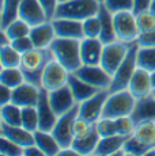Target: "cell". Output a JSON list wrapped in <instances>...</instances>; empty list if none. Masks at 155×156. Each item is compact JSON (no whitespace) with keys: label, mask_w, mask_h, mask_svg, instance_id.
I'll return each mask as SVG.
<instances>
[{"label":"cell","mask_w":155,"mask_h":156,"mask_svg":"<svg viewBox=\"0 0 155 156\" xmlns=\"http://www.w3.org/2000/svg\"><path fill=\"white\" fill-rule=\"evenodd\" d=\"M53 58L50 49H34L23 53L19 68L25 75L26 82L41 87V79L45 65Z\"/></svg>","instance_id":"obj_1"},{"label":"cell","mask_w":155,"mask_h":156,"mask_svg":"<svg viewBox=\"0 0 155 156\" xmlns=\"http://www.w3.org/2000/svg\"><path fill=\"white\" fill-rule=\"evenodd\" d=\"M80 41L82 40L56 37L49 48L53 57L60 61L70 72L76 71L80 65H83L80 57Z\"/></svg>","instance_id":"obj_2"},{"label":"cell","mask_w":155,"mask_h":156,"mask_svg":"<svg viewBox=\"0 0 155 156\" xmlns=\"http://www.w3.org/2000/svg\"><path fill=\"white\" fill-rule=\"evenodd\" d=\"M99 7L101 3L98 0H67L59 3L55 18H70L83 22L87 18L97 15Z\"/></svg>","instance_id":"obj_3"},{"label":"cell","mask_w":155,"mask_h":156,"mask_svg":"<svg viewBox=\"0 0 155 156\" xmlns=\"http://www.w3.org/2000/svg\"><path fill=\"white\" fill-rule=\"evenodd\" d=\"M136 105V98L128 88L110 92L103 106L102 117L105 118H118V117L131 115ZM101 117V118H102Z\"/></svg>","instance_id":"obj_4"},{"label":"cell","mask_w":155,"mask_h":156,"mask_svg":"<svg viewBox=\"0 0 155 156\" xmlns=\"http://www.w3.org/2000/svg\"><path fill=\"white\" fill-rule=\"evenodd\" d=\"M136 68H138V45H136V42H133L128 56L125 57V60L117 68V71L113 73V80L109 87V92L128 88Z\"/></svg>","instance_id":"obj_5"},{"label":"cell","mask_w":155,"mask_h":156,"mask_svg":"<svg viewBox=\"0 0 155 156\" xmlns=\"http://www.w3.org/2000/svg\"><path fill=\"white\" fill-rule=\"evenodd\" d=\"M131 46H132V44L123 42L120 40L110 44H105L103 45V52H102L99 65L113 76V73L117 71V68L120 67L121 62L128 56Z\"/></svg>","instance_id":"obj_6"},{"label":"cell","mask_w":155,"mask_h":156,"mask_svg":"<svg viewBox=\"0 0 155 156\" xmlns=\"http://www.w3.org/2000/svg\"><path fill=\"white\" fill-rule=\"evenodd\" d=\"M113 20H114L117 40L127 44L136 42L140 31L136 22V15L132 11H121V12L113 14Z\"/></svg>","instance_id":"obj_7"},{"label":"cell","mask_w":155,"mask_h":156,"mask_svg":"<svg viewBox=\"0 0 155 156\" xmlns=\"http://www.w3.org/2000/svg\"><path fill=\"white\" fill-rule=\"evenodd\" d=\"M71 72L61 64L60 61L53 57L49 62L45 65V69L42 72L41 79V88H45L46 91H53L60 87L65 86L68 83Z\"/></svg>","instance_id":"obj_8"},{"label":"cell","mask_w":155,"mask_h":156,"mask_svg":"<svg viewBox=\"0 0 155 156\" xmlns=\"http://www.w3.org/2000/svg\"><path fill=\"white\" fill-rule=\"evenodd\" d=\"M78 114H79V103L75 107H72L70 112L64 113L63 115L59 117L55 128L52 129V134L57 140V143L60 144L61 148H67V147L72 145L74 141L72 124L78 117Z\"/></svg>","instance_id":"obj_9"},{"label":"cell","mask_w":155,"mask_h":156,"mask_svg":"<svg viewBox=\"0 0 155 156\" xmlns=\"http://www.w3.org/2000/svg\"><path fill=\"white\" fill-rule=\"evenodd\" d=\"M74 73L97 90H109L113 80L112 75L101 65H80Z\"/></svg>","instance_id":"obj_10"},{"label":"cell","mask_w":155,"mask_h":156,"mask_svg":"<svg viewBox=\"0 0 155 156\" xmlns=\"http://www.w3.org/2000/svg\"><path fill=\"white\" fill-rule=\"evenodd\" d=\"M109 94V90H101L88 99L79 103V117H83L91 122H97L102 117L103 106H105Z\"/></svg>","instance_id":"obj_11"},{"label":"cell","mask_w":155,"mask_h":156,"mask_svg":"<svg viewBox=\"0 0 155 156\" xmlns=\"http://www.w3.org/2000/svg\"><path fill=\"white\" fill-rule=\"evenodd\" d=\"M48 97H49L50 106H52L53 112L56 113L57 117L70 112L72 107H75L78 105L68 84L63 86L57 90H53V91H48Z\"/></svg>","instance_id":"obj_12"},{"label":"cell","mask_w":155,"mask_h":156,"mask_svg":"<svg viewBox=\"0 0 155 156\" xmlns=\"http://www.w3.org/2000/svg\"><path fill=\"white\" fill-rule=\"evenodd\" d=\"M55 29L56 37L71 38V40H83V23L82 20L70 19V18H55L50 20Z\"/></svg>","instance_id":"obj_13"},{"label":"cell","mask_w":155,"mask_h":156,"mask_svg":"<svg viewBox=\"0 0 155 156\" xmlns=\"http://www.w3.org/2000/svg\"><path fill=\"white\" fill-rule=\"evenodd\" d=\"M18 18L27 22L31 27L49 20L40 0H22L18 11Z\"/></svg>","instance_id":"obj_14"},{"label":"cell","mask_w":155,"mask_h":156,"mask_svg":"<svg viewBox=\"0 0 155 156\" xmlns=\"http://www.w3.org/2000/svg\"><path fill=\"white\" fill-rule=\"evenodd\" d=\"M37 112H38V119H40V130L52 132L55 128L56 122H57L59 117L53 112L52 106H50L49 97H48V91L45 88H41L40 92V99L37 102Z\"/></svg>","instance_id":"obj_15"},{"label":"cell","mask_w":155,"mask_h":156,"mask_svg":"<svg viewBox=\"0 0 155 156\" xmlns=\"http://www.w3.org/2000/svg\"><path fill=\"white\" fill-rule=\"evenodd\" d=\"M103 44L99 38L85 37L80 41V57L83 65H99L103 52Z\"/></svg>","instance_id":"obj_16"},{"label":"cell","mask_w":155,"mask_h":156,"mask_svg":"<svg viewBox=\"0 0 155 156\" xmlns=\"http://www.w3.org/2000/svg\"><path fill=\"white\" fill-rule=\"evenodd\" d=\"M128 90L132 92V95L136 99L153 94L154 86H153V79H151V72L138 67L129 82Z\"/></svg>","instance_id":"obj_17"},{"label":"cell","mask_w":155,"mask_h":156,"mask_svg":"<svg viewBox=\"0 0 155 156\" xmlns=\"http://www.w3.org/2000/svg\"><path fill=\"white\" fill-rule=\"evenodd\" d=\"M0 136L7 137L8 140L23 147V148L35 144L34 133L25 129L22 125H8L4 122H0Z\"/></svg>","instance_id":"obj_18"},{"label":"cell","mask_w":155,"mask_h":156,"mask_svg":"<svg viewBox=\"0 0 155 156\" xmlns=\"http://www.w3.org/2000/svg\"><path fill=\"white\" fill-rule=\"evenodd\" d=\"M40 92H41V87L33 84V83L25 82L13 90V99H11V102L16 103L20 107L37 106V102L40 99Z\"/></svg>","instance_id":"obj_19"},{"label":"cell","mask_w":155,"mask_h":156,"mask_svg":"<svg viewBox=\"0 0 155 156\" xmlns=\"http://www.w3.org/2000/svg\"><path fill=\"white\" fill-rule=\"evenodd\" d=\"M30 38L37 49H49L52 42L56 40V33L50 20L33 26L30 30Z\"/></svg>","instance_id":"obj_20"},{"label":"cell","mask_w":155,"mask_h":156,"mask_svg":"<svg viewBox=\"0 0 155 156\" xmlns=\"http://www.w3.org/2000/svg\"><path fill=\"white\" fill-rule=\"evenodd\" d=\"M135 124L142 121H155V97L153 94L136 99V105L131 114Z\"/></svg>","instance_id":"obj_21"},{"label":"cell","mask_w":155,"mask_h":156,"mask_svg":"<svg viewBox=\"0 0 155 156\" xmlns=\"http://www.w3.org/2000/svg\"><path fill=\"white\" fill-rule=\"evenodd\" d=\"M128 137L124 136H109L101 137L97 144V148L94 151V155L98 156H110V155H125L124 144Z\"/></svg>","instance_id":"obj_22"},{"label":"cell","mask_w":155,"mask_h":156,"mask_svg":"<svg viewBox=\"0 0 155 156\" xmlns=\"http://www.w3.org/2000/svg\"><path fill=\"white\" fill-rule=\"evenodd\" d=\"M98 18H99V22H101L99 40L103 44H110L117 41V35H116V30H114V20H113V12H110L102 3H101L99 11H98Z\"/></svg>","instance_id":"obj_23"},{"label":"cell","mask_w":155,"mask_h":156,"mask_svg":"<svg viewBox=\"0 0 155 156\" xmlns=\"http://www.w3.org/2000/svg\"><path fill=\"white\" fill-rule=\"evenodd\" d=\"M67 84L71 88V91H72V95H74V98H75L76 103H82L83 101L88 99V98L93 97L94 94H97L98 91H101V90H97L95 87L87 84L86 82H83L74 72L70 73Z\"/></svg>","instance_id":"obj_24"},{"label":"cell","mask_w":155,"mask_h":156,"mask_svg":"<svg viewBox=\"0 0 155 156\" xmlns=\"http://www.w3.org/2000/svg\"><path fill=\"white\" fill-rule=\"evenodd\" d=\"M34 140L35 145L40 147V149L44 152L45 156H56L59 155L61 147L52 134V132H45V130H35L34 132Z\"/></svg>","instance_id":"obj_25"},{"label":"cell","mask_w":155,"mask_h":156,"mask_svg":"<svg viewBox=\"0 0 155 156\" xmlns=\"http://www.w3.org/2000/svg\"><path fill=\"white\" fill-rule=\"evenodd\" d=\"M101 136L98 133L97 124L93 128V130L85 137H80V139H74L72 147L78 151L79 155H94V151L97 148V144L99 141Z\"/></svg>","instance_id":"obj_26"},{"label":"cell","mask_w":155,"mask_h":156,"mask_svg":"<svg viewBox=\"0 0 155 156\" xmlns=\"http://www.w3.org/2000/svg\"><path fill=\"white\" fill-rule=\"evenodd\" d=\"M133 136L146 145L155 147V121L138 122L133 130Z\"/></svg>","instance_id":"obj_27"},{"label":"cell","mask_w":155,"mask_h":156,"mask_svg":"<svg viewBox=\"0 0 155 156\" xmlns=\"http://www.w3.org/2000/svg\"><path fill=\"white\" fill-rule=\"evenodd\" d=\"M22 0H2L0 11V27L5 29L13 20L18 18V11Z\"/></svg>","instance_id":"obj_28"},{"label":"cell","mask_w":155,"mask_h":156,"mask_svg":"<svg viewBox=\"0 0 155 156\" xmlns=\"http://www.w3.org/2000/svg\"><path fill=\"white\" fill-rule=\"evenodd\" d=\"M0 119L8 125H20L22 124V107L14 102L0 106Z\"/></svg>","instance_id":"obj_29"},{"label":"cell","mask_w":155,"mask_h":156,"mask_svg":"<svg viewBox=\"0 0 155 156\" xmlns=\"http://www.w3.org/2000/svg\"><path fill=\"white\" fill-rule=\"evenodd\" d=\"M22 53H19L11 44L0 46V64L2 68H15L20 65Z\"/></svg>","instance_id":"obj_30"},{"label":"cell","mask_w":155,"mask_h":156,"mask_svg":"<svg viewBox=\"0 0 155 156\" xmlns=\"http://www.w3.org/2000/svg\"><path fill=\"white\" fill-rule=\"evenodd\" d=\"M25 82H26L25 75H23V72L19 67L2 68V72H0V84H4L14 90Z\"/></svg>","instance_id":"obj_31"},{"label":"cell","mask_w":155,"mask_h":156,"mask_svg":"<svg viewBox=\"0 0 155 156\" xmlns=\"http://www.w3.org/2000/svg\"><path fill=\"white\" fill-rule=\"evenodd\" d=\"M30 30H31V26L29 25L27 22H25V20L20 19V18H16V19L13 20L5 29H2V31L7 35V38L10 41H14V40H16V38L29 35L30 34Z\"/></svg>","instance_id":"obj_32"},{"label":"cell","mask_w":155,"mask_h":156,"mask_svg":"<svg viewBox=\"0 0 155 156\" xmlns=\"http://www.w3.org/2000/svg\"><path fill=\"white\" fill-rule=\"evenodd\" d=\"M138 67L148 72H155V46L140 48L138 46Z\"/></svg>","instance_id":"obj_33"},{"label":"cell","mask_w":155,"mask_h":156,"mask_svg":"<svg viewBox=\"0 0 155 156\" xmlns=\"http://www.w3.org/2000/svg\"><path fill=\"white\" fill-rule=\"evenodd\" d=\"M22 125L25 129L34 133L40 128V119H38V112L35 106L22 107Z\"/></svg>","instance_id":"obj_34"},{"label":"cell","mask_w":155,"mask_h":156,"mask_svg":"<svg viewBox=\"0 0 155 156\" xmlns=\"http://www.w3.org/2000/svg\"><path fill=\"white\" fill-rule=\"evenodd\" d=\"M150 145H146L142 141H139L135 136H129L127 140H125L124 144V152L125 155H132V156H146L147 151L150 149Z\"/></svg>","instance_id":"obj_35"},{"label":"cell","mask_w":155,"mask_h":156,"mask_svg":"<svg viewBox=\"0 0 155 156\" xmlns=\"http://www.w3.org/2000/svg\"><path fill=\"white\" fill-rule=\"evenodd\" d=\"M95 126V122H91L88 119L83 118V117H78L75 118L72 124V134H74V139H80V137H85L93 130V128Z\"/></svg>","instance_id":"obj_36"},{"label":"cell","mask_w":155,"mask_h":156,"mask_svg":"<svg viewBox=\"0 0 155 156\" xmlns=\"http://www.w3.org/2000/svg\"><path fill=\"white\" fill-rule=\"evenodd\" d=\"M116 122V130H117L118 136H124V137H129L133 134V130H135V121L132 119L131 115H124V117H118V118H114Z\"/></svg>","instance_id":"obj_37"},{"label":"cell","mask_w":155,"mask_h":156,"mask_svg":"<svg viewBox=\"0 0 155 156\" xmlns=\"http://www.w3.org/2000/svg\"><path fill=\"white\" fill-rule=\"evenodd\" d=\"M83 33H85V37L87 38H99L101 34V22L98 14L94 16H90L87 19L83 20Z\"/></svg>","instance_id":"obj_38"},{"label":"cell","mask_w":155,"mask_h":156,"mask_svg":"<svg viewBox=\"0 0 155 156\" xmlns=\"http://www.w3.org/2000/svg\"><path fill=\"white\" fill-rule=\"evenodd\" d=\"M135 15H136V22H138V27L140 33L151 31V30L155 29V15L150 10L135 14Z\"/></svg>","instance_id":"obj_39"},{"label":"cell","mask_w":155,"mask_h":156,"mask_svg":"<svg viewBox=\"0 0 155 156\" xmlns=\"http://www.w3.org/2000/svg\"><path fill=\"white\" fill-rule=\"evenodd\" d=\"M0 155L3 156H22L23 147L18 145L7 137L0 136Z\"/></svg>","instance_id":"obj_40"},{"label":"cell","mask_w":155,"mask_h":156,"mask_svg":"<svg viewBox=\"0 0 155 156\" xmlns=\"http://www.w3.org/2000/svg\"><path fill=\"white\" fill-rule=\"evenodd\" d=\"M97 129L101 137H109V136H118L116 130V122L114 118H99L97 122Z\"/></svg>","instance_id":"obj_41"},{"label":"cell","mask_w":155,"mask_h":156,"mask_svg":"<svg viewBox=\"0 0 155 156\" xmlns=\"http://www.w3.org/2000/svg\"><path fill=\"white\" fill-rule=\"evenodd\" d=\"M102 4L113 14L133 10V0H103Z\"/></svg>","instance_id":"obj_42"},{"label":"cell","mask_w":155,"mask_h":156,"mask_svg":"<svg viewBox=\"0 0 155 156\" xmlns=\"http://www.w3.org/2000/svg\"><path fill=\"white\" fill-rule=\"evenodd\" d=\"M11 45L18 50L19 53H26L29 50L34 49V44H33L30 35H25V37H20V38H16V40L11 41Z\"/></svg>","instance_id":"obj_43"},{"label":"cell","mask_w":155,"mask_h":156,"mask_svg":"<svg viewBox=\"0 0 155 156\" xmlns=\"http://www.w3.org/2000/svg\"><path fill=\"white\" fill-rule=\"evenodd\" d=\"M136 45L140 48H154L155 46V29L151 31L140 33L138 40H136Z\"/></svg>","instance_id":"obj_44"},{"label":"cell","mask_w":155,"mask_h":156,"mask_svg":"<svg viewBox=\"0 0 155 156\" xmlns=\"http://www.w3.org/2000/svg\"><path fill=\"white\" fill-rule=\"evenodd\" d=\"M41 5L44 7L46 12V16L49 20H52L55 18L56 10H57V5H59V0H40Z\"/></svg>","instance_id":"obj_45"},{"label":"cell","mask_w":155,"mask_h":156,"mask_svg":"<svg viewBox=\"0 0 155 156\" xmlns=\"http://www.w3.org/2000/svg\"><path fill=\"white\" fill-rule=\"evenodd\" d=\"M11 99H13V88L4 84H0V106L10 103Z\"/></svg>","instance_id":"obj_46"},{"label":"cell","mask_w":155,"mask_h":156,"mask_svg":"<svg viewBox=\"0 0 155 156\" xmlns=\"http://www.w3.org/2000/svg\"><path fill=\"white\" fill-rule=\"evenodd\" d=\"M151 0H133V14H139L143 11H147L150 8Z\"/></svg>","instance_id":"obj_47"},{"label":"cell","mask_w":155,"mask_h":156,"mask_svg":"<svg viewBox=\"0 0 155 156\" xmlns=\"http://www.w3.org/2000/svg\"><path fill=\"white\" fill-rule=\"evenodd\" d=\"M23 155L25 156H45L44 152L40 149V147L35 145V144L25 147V148H23Z\"/></svg>","instance_id":"obj_48"},{"label":"cell","mask_w":155,"mask_h":156,"mask_svg":"<svg viewBox=\"0 0 155 156\" xmlns=\"http://www.w3.org/2000/svg\"><path fill=\"white\" fill-rule=\"evenodd\" d=\"M78 151L74 148L72 145L71 147H67V148H61L60 152H59V156H78Z\"/></svg>","instance_id":"obj_49"},{"label":"cell","mask_w":155,"mask_h":156,"mask_svg":"<svg viewBox=\"0 0 155 156\" xmlns=\"http://www.w3.org/2000/svg\"><path fill=\"white\" fill-rule=\"evenodd\" d=\"M148 10L155 15V0H151V4H150V8H148Z\"/></svg>","instance_id":"obj_50"},{"label":"cell","mask_w":155,"mask_h":156,"mask_svg":"<svg viewBox=\"0 0 155 156\" xmlns=\"http://www.w3.org/2000/svg\"><path fill=\"white\" fill-rule=\"evenodd\" d=\"M151 79H153V86H154V88H155V72L151 73Z\"/></svg>","instance_id":"obj_51"},{"label":"cell","mask_w":155,"mask_h":156,"mask_svg":"<svg viewBox=\"0 0 155 156\" xmlns=\"http://www.w3.org/2000/svg\"><path fill=\"white\" fill-rule=\"evenodd\" d=\"M153 95H154V97H155V88L153 90Z\"/></svg>","instance_id":"obj_52"},{"label":"cell","mask_w":155,"mask_h":156,"mask_svg":"<svg viewBox=\"0 0 155 156\" xmlns=\"http://www.w3.org/2000/svg\"><path fill=\"white\" fill-rule=\"evenodd\" d=\"M61 2H67V0H59V3H61Z\"/></svg>","instance_id":"obj_53"},{"label":"cell","mask_w":155,"mask_h":156,"mask_svg":"<svg viewBox=\"0 0 155 156\" xmlns=\"http://www.w3.org/2000/svg\"><path fill=\"white\" fill-rule=\"evenodd\" d=\"M98 2H99V3H103V0H98Z\"/></svg>","instance_id":"obj_54"}]
</instances>
